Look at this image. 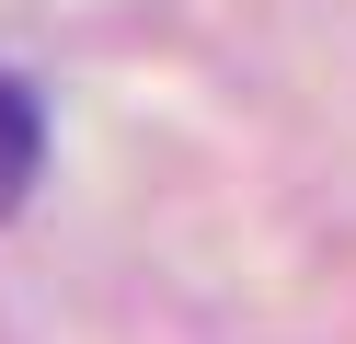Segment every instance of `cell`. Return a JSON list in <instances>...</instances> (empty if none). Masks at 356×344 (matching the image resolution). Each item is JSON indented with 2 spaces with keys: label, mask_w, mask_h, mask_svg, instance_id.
<instances>
[{
  "label": "cell",
  "mask_w": 356,
  "mask_h": 344,
  "mask_svg": "<svg viewBox=\"0 0 356 344\" xmlns=\"http://www.w3.org/2000/svg\"><path fill=\"white\" fill-rule=\"evenodd\" d=\"M35 172H47V104L24 69H0V218L35 195Z\"/></svg>",
  "instance_id": "1"
}]
</instances>
